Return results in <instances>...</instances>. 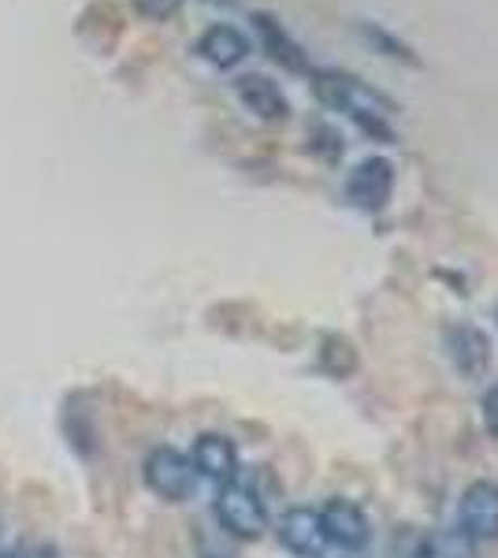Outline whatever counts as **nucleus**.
<instances>
[{
	"mask_svg": "<svg viewBox=\"0 0 498 558\" xmlns=\"http://www.w3.org/2000/svg\"><path fill=\"white\" fill-rule=\"evenodd\" d=\"M216 518H220V525L239 539H257L268 529L265 499H260L250 484H239V481L223 484L220 495H216Z\"/></svg>",
	"mask_w": 498,
	"mask_h": 558,
	"instance_id": "obj_1",
	"label": "nucleus"
},
{
	"mask_svg": "<svg viewBox=\"0 0 498 558\" xmlns=\"http://www.w3.org/2000/svg\"><path fill=\"white\" fill-rule=\"evenodd\" d=\"M146 484L153 495H160L165 502H183L194 495V484H197V473H194V462L175 451V447H157L149 458H146Z\"/></svg>",
	"mask_w": 498,
	"mask_h": 558,
	"instance_id": "obj_2",
	"label": "nucleus"
},
{
	"mask_svg": "<svg viewBox=\"0 0 498 558\" xmlns=\"http://www.w3.org/2000/svg\"><path fill=\"white\" fill-rule=\"evenodd\" d=\"M394 194V165L387 157H368L347 175V202L361 213H379Z\"/></svg>",
	"mask_w": 498,
	"mask_h": 558,
	"instance_id": "obj_3",
	"label": "nucleus"
},
{
	"mask_svg": "<svg viewBox=\"0 0 498 558\" xmlns=\"http://www.w3.org/2000/svg\"><path fill=\"white\" fill-rule=\"evenodd\" d=\"M461 533L476 544L498 539V484L476 481L461 495Z\"/></svg>",
	"mask_w": 498,
	"mask_h": 558,
	"instance_id": "obj_4",
	"label": "nucleus"
},
{
	"mask_svg": "<svg viewBox=\"0 0 498 558\" xmlns=\"http://www.w3.org/2000/svg\"><path fill=\"white\" fill-rule=\"evenodd\" d=\"M316 514H320V529L328 544L342 547V551H361L368 544V518L353 499H331Z\"/></svg>",
	"mask_w": 498,
	"mask_h": 558,
	"instance_id": "obj_5",
	"label": "nucleus"
},
{
	"mask_svg": "<svg viewBox=\"0 0 498 558\" xmlns=\"http://www.w3.org/2000/svg\"><path fill=\"white\" fill-rule=\"evenodd\" d=\"M190 462H194L197 476L220 484V488L239 476V451H234V444L228 436H220V432H205V436H197Z\"/></svg>",
	"mask_w": 498,
	"mask_h": 558,
	"instance_id": "obj_6",
	"label": "nucleus"
},
{
	"mask_svg": "<svg viewBox=\"0 0 498 558\" xmlns=\"http://www.w3.org/2000/svg\"><path fill=\"white\" fill-rule=\"evenodd\" d=\"M250 23H253V31H257V38L260 45H265V52L271 60H276L283 71H291V75H309V60H305V52H302V45H297L291 34L283 31V23L276 20V15H268V12H253L250 15Z\"/></svg>",
	"mask_w": 498,
	"mask_h": 558,
	"instance_id": "obj_7",
	"label": "nucleus"
},
{
	"mask_svg": "<svg viewBox=\"0 0 498 558\" xmlns=\"http://www.w3.org/2000/svg\"><path fill=\"white\" fill-rule=\"evenodd\" d=\"M234 94H239V101L265 123H279V120L291 116V101H287L283 89L271 83L268 75H257V71L234 78Z\"/></svg>",
	"mask_w": 498,
	"mask_h": 558,
	"instance_id": "obj_8",
	"label": "nucleus"
},
{
	"mask_svg": "<svg viewBox=\"0 0 498 558\" xmlns=\"http://www.w3.org/2000/svg\"><path fill=\"white\" fill-rule=\"evenodd\" d=\"M447 350H450V362L465 380H479V376L487 373V365H491V343H487V336L473 324H454V328H447Z\"/></svg>",
	"mask_w": 498,
	"mask_h": 558,
	"instance_id": "obj_9",
	"label": "nucleus"
},
{
	"mask_svg": "<svg viewBox=\"0 0 498 558\" xmlns=\"http://www.w3.org/2000/svg\"><path fill=\"white\" fill-rule=\"evenodd\" d=\"M279 544L297 558H320L324 547H328L324 529H320V514L309 507L287 510L283 521H279Z\"/></svg>",
	"mask_w": 498,
	"mask_h": 558,
	"instance_id": "obj_10",
	"label": "nucleus"
},
{
	"mask_svg": "<svg viewBox=\"0 0 498 558\" xmlns=\"http://www.w3.org/2000/svg\"><path fill=\"white\" fill-rule=\"evenodd\" d=\"M197 57L220 71H231L250 57V38L231 23H212L202 38H197Z\"/></svg>",
	"mask_w": 498,
	"mask_h": 558,
	"instance_id": "obj_11",
	"label": "nucleus"
},
{
	"mask_svg": "<svg viewBox=\"0 0 498 558\" xmlns=\"http://www.w3.org/2000/svg\"><path fill=\"white\" fill-rule=\"evenodd\" d=\"M361 31V38H365L373 49L379 52V57H387V60H402V64H410V68H421V57L405 45L402 38H394L391 31H387L384 23H373V20H365L357 26Z\"/></svg>",
	"mask_w": 498,
	"mask_h": 558,
	"instance_id": "obj_12",
	"label": "nucleus"
},
{
	"mask_svg": "<svg viewBox=\"0 0 498 558\" xmlns=\"http://www.w3.org/2000/svg\"><path fill=\"white\" fill-rule=\"evenodd\" d=\"M473 539H469L461 529H442V533H436L424 544L421 558H473Z\"/></svg>",
	"mask_w": 498,
	"mask_h": 558,
	"instance_id": "obj_13",
	"label": "nucleus"
},
{
	"mask_svg": "<svg viewBox=\"0 0 498 558\" xmlns=\"http://www.w3.org/2000/svg\"><path fill=\"white\" fill-rule=\"evenodd\" d=\"M320 365L328 368L331 376H350L353 368H357V354H353V347L347 343V339L339 336H328L324 339V350H320Z\"/></svg>",
	"mask_w": 498,
	"mask_h": 558,
	"instance_id": "obj_14",
	"label": "nucleus"
},
{
	"mask_svg": "<svg viewBox=\"0 0 498 558\" xmlns=\"http://www.w3.org/2000/svg\"><path fill=\"white\" fill-rule=\"evenodd\" d=\"M309 149L324 160V165H335V160L342 157L339 131L328 128V123H316V128H309Z\"/></svg>",
	"mask_w": 498,
	"mask_h": 558,
	"instance_id": "obj_15",
	"label": "nucleus"
},
{
	"mask_svg": "<svg viewBox=\"0 0 498 558\" xmlns=\"http://www.w3.org/2000/svg\"><path fill=\"white\" fill-rule=\"evenodd\" d=\"M134 8H138L146 20H157V23H165L171 20V15L183 8V0H134Z\"/></svg>",
	"mask_w": 498,
	"mask_h": 558,
	"instance_id": "obj_16",
	"label": "nucleus"
},
{
	"mask_svg": "<svg viewBox=\"0 0 498 558\" xmlns=\"http://www.w3.org/2000/svg\"><path fill=\"white\" fill-rule=\"evenodd\" d=\"M479 410H484L487 432H491V436H498V380L484 391V399H479Z\"/></svg>",
	"mask_w": 498,
	"mask_h": 558,
	"instance_id": "obj_17",
	"label": "nucleus"
},
{
	"mask_svg": "<svg viewBox=\"0 0 498 558\" xmlns=\"http://www.w3.org/2000/svg\"><path fill=\"white\" fill-rule=\"evenodd\" d=\"M15 558H60V555L45 544H23L20 551H15Z\"/></svg>",
	"mask_w": 498,
	"mask_h": 558,
	"instance_id": "obj_18",
	"label": "nucleus"
},
{
	"mask_svg": "<svg viewBox=\"0 0 498 558\" xmlns=\"http://www.w3.org/2000/svg\"><path fill=\"white\" fill-rule=\"evenodd\" d=\"M208 4H234V0H208Z\"/></svg>",
	"mask_w": 498,
	"mask_h": 558,
	"instance_id": "obj_19",
	"label": "nucleus"
},
{
	"mask_svg": "<svg viewBox=\"0 0 498 558\" xmlns=\"http://www.w3.org/2000/svg\"><path fill=\"white\" fill-rule=\"evenodd\" d=\"M4 558H15V555H4Z\"/></svg>",
	"mask_w": 498,
	"mask_h": 558,
	"instance_id": "obj_20",
	"label": "nucleus"
}]
</instances>
